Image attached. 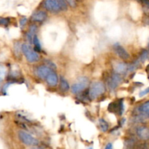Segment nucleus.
Instances as JSON below:
<instances>
[{"mask_svg": "<svg viewBox=\"0 0 149 149\" xmlns=\"http://www.w3.org/2000/svg\"><path fill=\"white\" fill-rule=\"evenodd\" d=\"M45 7L47 10L52 13L65 11L68 8L65 0H45Z\"/></svg>", "mask_w": 149, "mask_h": 149, "instance_id": "f257e3e1", "label": "nucleus"}, {"mask_svg": "<svg viewBox=\"0 0 149 149\" xmlns=\"http://www.w3.org/2000/svg\"><path fill=\"white\" fill-rule=\"evenodd\" d=\"M105 90H106V88H105L104 84L102 82L95 81V82L93 83L90 90H89V95H90V99L94 100V99L97 98L104 93Z\"/></svg>", "mask_w": 149, "mask_h": 149, "instance_id": "f03ea898", "label": "nucleus"}, {"mask_svg": "<svg viewBox=\"0 0 149 149\" xmlns=\"http://www.w3.org/2000/svg\"><path fill=\"white\" fill-rule=\"evenodd\" d=\"M19 138L22 141L23 143L29 146H34L39 145V142L37 139L33 138L31 135L29 133L24 132V131H20L18 134Z\"/></svg>", "mask_w": 149, "mask_h": 149, "instance_id": "7ed1b4c3", "label": "nucleus"}, {"mask_svg": "<svg viewBox=\"0 0 149 149\" xmlns=\"http://www.w3.org/2000/svg\"><path fill=\"white\" fill-rule=\"evenodd\" d=\"M22 51L26 56V59L30 63H33L37 61L39 59V56L29 45L24 44L22 46Z\"/></svg>", "mask_w": 149, "mask_h": 149, "instance_id": "20e7f679", "label": "nucleus"}, {"mask_svg": "<svg viewBox=\"0 0 149 149\" xmlns=\"http://www.w3.org/2000/svg\"><path fill=\"white\" fill-rule=\"evenodd\" d=\"M124 103L122 99H119V100H115V101L112 102L109 105L108 107V110L111 113H113L117 115H122L123 113L124 110Z\"/></svg>", "mask_w": 149, "mask_h": 149, "instance_id": "39448f33", "label": "nucleus"}, {"mask_svg": "<svg viewBox=\"0 0 149 149\" xmlns=\"http://www.w3.org/2000/svg\"><path fill=\"white\" fill-rule=\"evenodd\" d=\"M89 84V80L86 77H80L78 79V81L74 84V85L71 87V92L74 94H77V93H80L84 89L87 88V87Z\"/></svg>", "mask_w": 149, "mask_h": 149, "instance_id": "423d86ee", "label": "nucleus"}, {"mask_svg": "<svg viewBox=\"0 0 149 149\" xmlns=\"http://www.w3.org/2000/svg\"><path fill=\"white\" fill-rule=\"evenodd\" d=\"M122 77L119 75V74H113L111 77L109 78V81H108V84H109V87L111 90H115L116 87L119 86V84L122 82Z\"/></svg>", "mask_w": 149, "mask_h": 149, "instance_id": "0eeeda50", "label": "nucleus"}, {"mask_svg": "<svg viewBox=\"0 0 149 149\" xmlns=\"http://www.w3.org/2000/svg\"><path fill=\"white\" fill-rule=\"evenodd\" d=\"M113 49L114 51L116 52V53L117 54L119 58H121L123 60H128L130 58V55L126 51V49L123 47L122 46H121L119 44H115L113 45Z\"/></svg>", "mask_w": 149, "mask_h": 149, "instance_id": "6e6552de", "label": "nucleus"}, {"mask_svg": "<svg viewBox=\"0 0 149 149\" xmlns=\"http://www.w3.org/2000/svg\"><path fill=\"white\" fill-rule=\"evenodd\" d=\"M52 71V69H51L49 67L46 66V65H41V66L38 67L37 69H36V75L41 79H46V77H47L48 74Z\"/></svg>", "mask_w": 149, "mask_h": 149, "instance_id": "1a4fd4ad", "label": "nucleus"}, {"mask_svg": "<svg viewBox=\"0 0 149 149\" xmlns=\"http://www.w3.org/2000/svg\"><path fill=\"white\" fill-rule=\"evenodd\" d=\"M137 135L140 139L147 141L149 139V128L146 127H140L137 130Z\"/></svg>", "mask_w": 149, "mask_h": 149, "instance_id": "9d476101", "label": "nucleus"}, {"mask_svg": "<svg viewBox=\"0 0 149 149\" xmlns=\"http://www.w3.org/2000/svg\"><path fill=\"white\" fill-rule=\"evenodd\" d=\"M46 81L49 85L55 86L58 81V76H57L56 74H55L54 72L51 71V72L48 74L47 77H46Z\"/></svg>", "mask_w": 149, "mask_h": 149, "instance_id": "9b49d317", "label": "nucleus"}, {"mask_svg": "<svg viewBox=\"0 0 149 149\" xmlns=\"http://www.w3.org/2000/svg\"><path fill=\"white\" fill-rule=\"evenodd\" d=\"M47 14L43 11L35 12L32 15V20L36 22H42L46 19Z\"/></svg>", "mask_w": 149, "mask_h": 149, "instance_id": "f8f14e48", "label": "nucleus"}, {"mask_svg": "<svg viewBox=\"0 0 149 149\" xmlns=\"http://www.w3.org/2000/svg\"><path fill=\"white\" fill-rule=\"evenodd\" d=\"M114 70L117 74H125L127 72V71H128V65L125 63H119L115 65Z\"/></svg>", "mask_w": 149, "mask_h": 149, "instance_id": "ddd939ff", "label": "nucleus"}, {"mask_svg": "<svg viewBox=\"0 0 149 149\" xmlns=\"http://www.w3.org/2000/svg\"><path fill=\"white\" fill-rule=\"evenodd\" d=\"M139 111L143 115L149 117V101L144 103L140 107Z\"/></svg>", "mask_w": 149, "mask_h": 149, "instance_id": "4468645a", "label": "nucleus"}, {"mask_svg": "<svg viewBox=\"0 0 149 149\" xmlns=\"http://www.w3.org/2000/svg\"><path fill=\"white\" fill-rule=\"evenodd\" d=\"M60 88H61V91L63 92H67L69 90V84L68 81L63 78H61V84H60Z\"/></svg>", "mask_w": 149, "mask_h": 149, "instance_id": "2eb2a0df", "label": "nucleus"}, {"mask_svg": "<svg viewBox=\"0 0 149 149\" xmlns=\"http://www.w3.org/2000/svg\"><path fill=\"white\" fill-rule=\"evenodd\" d=\"M36 31V26H35V25L31 26L30 30H29V32L27 34V39H29L30 42H31L32 40H33V37L35 35Z\"/></svg>", "mask_w": 149, "mask_h": 149, "instance_id": "dca6fc26", "label": "nucleus"}, {"mask_svg": "<svg viewBox=\"0 0 149 149\" xmlns=\"http://www.w3.org/2000/svg\"><path fill=\"white\" fill-rule=\"evenodd\" d=\"M32 42H33V45H34V49H35V50L37 51V52H39V51H41L40 42H39V39H38V36H36V34L33 36V40H32Z\"/></svg>", "mask_w": 149, "mask_h": 149, "instance_id": "f3484780", "label": "nucleus"}, {"mask_svg": "<svg viewBox=\"0 0 149 149\" xmlns=\"http://www.w3.org/2000/svg\"><path fill=\"white\" fill-rule=\"evenodd\" d=\"M99 125H100V130L103 132H106L109 129V124L103 119H99Z\"/></svg>", "mask_w": 149, "mask_h": 149, "instance_id": "a211bd4d", "label": "nucleus"}, {"mask_svg": "<svg viewBox=\"0 0 149 149\" xmlns=\"http://www.w3.org/2000/svg\"><path fill=\"white\" fill-rule=\"evenodd\" d=\"M149 58V52L147 50H144L143 51V52L141 53V55H140L139 58H138V61L139 63H142L144 62L145 61H146L147 59Z\"/></svg>", "mask_w": 149, "mask_h": 149, "instance_id": "6ab92c4d", "label": "nucleus"}, {"mask_svg": "<svg viewBox=\"0 0 149 149\" xmlns=\"http://www.w3.org/2000/svg\"><path fill=\"white\" fill-rule=\"evenodd\" d=\"M10 21L7 18H4V17H0V25L2 26H7Z\"/></svg>", "mask_w": 149, "mask_h": 149, "instance_id": "aec40b11", "label": "nucleus"}, {"mask_svg": "<svg viewBox=\"0 0 149 149\" xmlns=\"http://www.w3.org/2000/svg\"><path fill=\"white\" fill-rule=\"evenodd\" d=\"M15 52L16 53H20V50H22V46L20 47V44L17 42V43L15 44Z\"/></svg>", "mask_w": 149, "mask_h": 149, "instance_id": "412c9836", "label": "nucleus"}, {"mask_svg": "<svg viewBox=\"0 0 149 149\" xmlns=\"http://www.w3.org/2000/svg\"><path fill=\"white\" fill-rule=\"evenodd\" d=\"M148 93H149V87L146 88V90H143V91H141V93H140L139 95H140V97H143V96L146 95L148 94Z\"/></svg>", "mask_w": 149, "mask_h": 149, "instance_id": "4be33fe9", "label": "nucleus"}, {"mask_svg": "<svg viewBox=\"0 0 149 149\" xmlns=\"http://www.w3.org/2000/svg\"><path fill=\"white\" fill-rule=\"evenodd\" d=\"M4 75H5V70L1 68V67H0V80H2Z\"/></svg>", "mask_w": 149, "mask_h": 149, "instance_id": "5701e85b", "label": "nucleus"}, {"mask_svg": "<svg viewBox=\"0 0 149 149\" xmlns=\"http://www.w3.org/2000/svg\"><path fill=\"white\" fill-rule=\"evenodd\" d=\"M66 2H68L69 4V5H71V7H75L76 6V0H65Z\"/></svg>", "mask_w": 149, "mask_h": 149, "instance_id": "b1692460", "label": "nucleus"}, {"mask_svg": "<svg viewBox=\"0 0 149 149\" xmlns=\"http://www.w3.org/2000/svg\"><path fill=\"white\" fill-rule=\"evenodd\" d=\"M26 21H27V19H26V17H23V18H22L21 20H20V26H24V25L26 23Z\"/></svg>", "mask_w": 149, "mask_h": 149, "instance_id": "393cba45", "label": "nucleus"}, {"mask_svg": "<svg viewBox=\"0 0 149 149\" xmlns=\"http://www.w3.org/2000/svg\"><path fill=\"white\" fill-rule=\"evenodd\" d=\"M106 149H111V148H112V144L111 143H108V145L106 146Z\"/></svg>", "mask_w": 149, "mask_h": 149, "instance_id": "a878e982", "label": "nucleus"}, {"mask_svg": "<svg viewBox=\"0 0 149 149\" xmlns=\"http://www.w3.org/2000/svg\"><path fill=\"white\" fill-rule=\"evenodd\" d=\"M146 73L148 74V78L149 79V65H148V66L146 67Z\"/></svg>", "mask_w": 149, "mask_h": 149, "instance_id": "bb28decb", "label": "nucleus"}, {"mask_svg": "<svg viewBox=\"0 0 149 149\" xmlns=\"http://www.w3.org/2000/svg\"><path fill=\"white\" fill-rule=\"evenodd\" d=\"M148 47H149V45H148Z\"/></svg>", "mask_w": 149, "mask_h": 149, "instance_id": "cd10ccee", "label": "nucleus"}]
</instances>
